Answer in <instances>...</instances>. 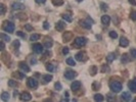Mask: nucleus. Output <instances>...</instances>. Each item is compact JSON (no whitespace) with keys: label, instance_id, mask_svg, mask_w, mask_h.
<instances>
[{"label":"nucleus","instance_id":"1","mask_svg":"<svg viewBox=\"0 0 136 102\" xmlns=\"http://www.w3.org/2000/svg\"><path fill=\"white\" fill-rule=\"evenodd\" d=\"M2 29L4 32H7V33H13L14 32V29H15V27H14V24L13 22H11V21H5L3 26H2Z\"/></svg>","mask_w":136,"mask_h":102},{"label":"nucleus","instance_id":"2","mask_svg":"<svg viewBox=\"0 0 136 102\" xmlns=\"http://www.w3.org/2000/svg\"><path fill=\"white\" fill-rule=\"evenodd\" d=\"M110 88L112 89L113 92L119 93V92H121V90H122V84L118 81H114L110 84Z\"/></svg>","mask_w":136,"mask_h":102},{"label":"nucleus","instance_id":"3","mask_svg":"<svg viewBox=\"0 0 136 102\" xmlns=\"http://www.w3.org/2000/svg\"><path fill=\"white\" fill-rule=\"evenodd\" d=\"M87 43V39L85 37H78L75 39V45L78 47H82V46H85Z\"/></svg>","mask_w":136,"mask_h":102},{"label":"nucleus","instance_id":"4","mask_svg":"<svg viewBox=\"0 0 136 102\" xmlns=\"http://www.w3.org/2000/svg\"><path fill=\"white\" fill-rule=\"evenodd\" d=\"M43 45L40 44V43H35L33 45V51L37 54H41L43 52Z\"/></svg>","mask_w":136,"mask_h":102},{"label":"nucleus","instance_id":"5","mask_svg":"<svg viewBox=\"0 0 136 102\" xmlns=\"http://www.w3.org/2000/svg\"><path fill=\"white\" fill-rule=\"evenodd\" d=\"M92 22L93 20L91 19H86V20H83V21H80V25L84 28H86V29H91V27H92Z\"/></svg>","mask_w":136,"mask_h":102},{"label":"nucleus","instance_id":"6","mask_svg":"<svg viewBox=\"0 0 136 102\" xmlns=\"http://www.w3.org/2000/svg\"><path fill=\"white\" fill-rule=\"evenodd\" d=\"M28 86L32 89H35L38 87V81L34 78H29L28 79Z\"/></svg>","mask_w":136,"mask_h":102},{"label":"nucleus","instance_id":"7","mask_svg":"<svg viewBox=\"0 0 136 102\" xmlns=\"http://www.w3.org/2000/svg\"><path fill=\"white\" fill-rule=\"evenodd\" d=\"M65 77L67 78V79H69V80H73L74 78H76L77 77V73L74 71H71V70H69V71H66V72H65Z\"/></svg>","mask_w":136,"mask_h":102},{"label":"nucleus","instance_id":"8","mask_svg":"<svg viewBox=\"0 0 136 102\" xmlns=\"http://www.w3.org/2000/svg\"><path fill=\"white\" fill-rule=\"evenodd\" d=\"M32 99V96L29 92H23L21 94V100L23 101H30Z\"/></svg>","mask_w":136,"mask_h":102},{"label":"nucleus","instance_id":"9","mask_svg":"<svg viewBox=\"0 0 136 102\" xmlns=\"http://www.w3.org/2000/svg\"><path fill=\"white\" fill-rule=\"evenodd\" d=\"M11 7H12L13 10H22V9H25V5L20 2H13Z\"/></svg>","mask_w":136,"mask_h":102},{"label":"nucleus","instance_id":"10","mask_svg":"<svg viewBox=\"0 0 136 102\" xmlns=\"http://www.w3.org/2000/svg\"><path fill=\"white\" fill-rule=\"evenodd\" d=\"M55 28L57 31H64V29L66 28V22H64L63 20H59V21L56 22Z\"/></svg>","mask_w":136,"mask_h":102},{"label":"nucleus","instance_id":"11","mask_svg":"<svg viewBox=\"0 0 136 102\" xmlns=\"http://www.w3.org/2000/svg\"><path fill=\"white\" fill-rule=\"evenodd\" d=\"M80 88H81V82H79V81H75L71 85V89L73 91H77V90H79Z\"/></svg>","mask_w":136,"mask_h":102},{"label":"nucleus","instance_id":"12","mask_svg":"<svg viewBox=\"0 0 136 102\" xmlns=\"http://www.w3.org/2000/svg\"><path fill=\"white\" fill-rule=\"evenodd\" d=\"M128 87H129V89H130V90H131V92L136 93V79H134L133 81H131V82L129 83Z\"/></svg>","mask_w":136,"mask_h":102},{"label":"nucleus","instance_id":"13","mask_svg":"<svg viewBox=\"0 0 136 102\" xmlns=\"http://www.w3.org/2000/svg\"><path fill=\"white\" fill-rule=\"evenodd\" d=\"M101 22H102L104 26H109L111 22V18L109 15H102L101 16Z\"/></svg>","mask_w":136,"mask_h":102},{"label":"nucleus","instance_id":"14","mask_svg":"<svg viewBox=\"0 0 136 102\" xmlns=\"http://www.w3.org/2000/svg\"><path fill=\"white\" fill-rule=\"evenodd\" d=\"M121 99L125 101H130L131 100V94L129 92H123V94L121 95Z\"/></svg>","mask_w":136,"mask_h":102},{"label":"nucleus","instance_id":"15","mask_svg":"<svg viewBox=\"0 0 136 102\" xmlns=\"http://www.w3.org/2000/svg\"><path fill=\"white\" fill-rule=\"evenodd\" d=\"M20 67H21V70L24 71L25 72H29L30 71V67H29V65L26 63V62H21V63H20Z\"/></svg>","mask_w":136,"mask_h":102},{"label":"nucleus","instance_id":"16","mask_svg":"<svg viewBox=\"0 0 136 102\" xmlns=\"http://www.w3.org/2000/svg\"><path fill=\"white\" fill-rule=\"evenodd\" d=\"M120 45L122 47H127L128 45H129V40L127 38H125V37H121V39H120Z\"/></svg>","mask_w":136,"mask_h":102},{"label":"nucleus","instance_id":"17","mask_svg":"<svg viewBox=\"0 0 136 102\" xmlns=\"http://www.w3.org/2000/svg\"><path fill=\"white\" fill-rule=\"evenodd\" d=\"M85 54L84 52H79V53H77L76 54V56H75V58L78 60V61H82V60H85Z\"/></svg>","mask_w":136,"mask_h":102},{"label":"nucleus","instance_id":"18","mask_svg":"<svg viewBox=\"0 0 136 102\" xmlns=\"http://www.w3.org/2000/svg\"><path fill=\"white\" fill-rule=\"evenodd\" d=\"M63 39L65 42H69L71 39H72V33L71 32H66V34H64Z\"/></svg>","mask_w":136,"mask_h":102},{"label":"nucleus","instance_id":"19","mask_svg":"<svg viewBox=\"0 0 136 102\" xmlns=\"http://www.w3.org/2000/svg\"><path fill=\"white\" fill-rule=\"evenodd\" d=\"M9 93L8 92H2V94H1V99L3 100V101H8L9 100Z\"/></svg>","mask_w":136,"mask_h":102},{"label":"nucleus","instance_id":"20","mask_svg":"<svg viewBox=\"0 0 136 102\" xmlns=\"http://www.w3.org/2000/svg\"><path fill=\"white\" fill-rule=\"evenodd\" d=\"M115 59H116V55H115V53H110L109 55L106 56V60L109 61V62L114 61Z\"/></svg>","mask_w":136,"mask_h":102},{"label":"nucleus","instance_id":"21","mask_svg":"<svg viewBox=\"0 0 136 102\" xmlns=\"http://www.w3.org/2000/svg\"><path fill=\"white\" fill-rule=\"evenodd\" d=\"M51 1L54 6H60L64 4V0H51Z\"/></svg>","mask_w":136,"mask_h":102},{"label":"nucleus","instance_id":"22","mask_svg":"<svg viewBox=\"0 0 136 102\" xmlns=\"http://www.w3.org/2000/svg\"><path fill=\"white\" fill-rule=\"evenodd\" d=\"M43 81L45 83H48L50 81H52V76L51 75H45V76H43Z\"/></svg>","mask_w":136,"mask_h":102},{"label":"nucleus","instance_id":"23","mask_svg":"<svg viewBox=\"0 0 136 102\" xmlns=\"http://www.w3.org/2000/svg\"><path fill=\"white\" fill-rule=\"evenodd\" d=\"M103 99L104 98H103V96L101 94H95L94 95V100L95 101H99L100 102V101H103Z\"/></svg>","mask_w":136,"mask_h":102},{"label":"nucleus","instance_id":"24","mask_svg":"<svg viewBox=\"0 0 136 102\" xmlns=\"http://www.w3.org/2000/svg\"><path fill=\"white\" fill-rule=\"evenodd\" d=\"M67 63L69 64V65H71V66H75V65H76V61L74 60V58L70 57V58L67 59Z\"/></svg>","mask_w":136,"mask_h":102},{"label":"nucleus","instance_id":"25","mask_svg":"<svg viewBox=\"0 0 136 102\" xmlns=\"http://www.w3.org/2000/svg\"><path fill=\"white\" fill-rule=\"evenodd\" d=\"M0 37H1V39H2V40L3 41H5V42H9L10 40H11V39H10V37L9 36H7V35H5V34H1V35H0Z\"/></svg>","mask_w":136,"mask_h":102},{"label":"nucleus","instance_id":"26","mask_svg":"<svg viewBox=\"0 0 136 102\" xmlns=\"http://www.w3.org/2000/svg\"><path fill=\"white\" fill-rule=\"evenodd\" d=\"M121 60H122L123 63H127V62L130 60L128 54H123V55H122V59H121Z\"/></svg>","mask_w":136,"mask_h":102},{"label":"nucleus","instance_id":"27","mask_svg":"<svg viewBox=\"0 0 136 102\" xmlns=\"http://www.w3.org/2000/svg\"><path fill=\"white\" fill-rule=\"evenodd\" d=\"M63 19L66 20V21H69V22H71L72 20H73V19H72V16L70 15V14H63Z\"/></svg>","mask_w":136,"mask_h":102},{"label":"nucleus","instance_id":"28","mask_svg":"<svg viewBox=\"0 0 136 102\" xmlns=\"http://www.w3.org/2000/svg\"><path fill=\"white\" fill-rule=\"evenodd\" d=\"M39 38H40V35H38V34H33L30 37V40L31 41H37V40H39Z\"/></svg>","mask_w":136,"mask_h":102},{"label":"nucleus","instance_id":"29","mask_svg":"<svg viewBox=\"0 0 136 102\" xmlns=\"http://www.w3.org/2000/svg\"><path fill=\"white\" fill-rule=\"evenodd\" d=\"M52 41H51V39H49V41H46L44 43V46H45V48H51V46H52Z\"/></svg>","mask_w":136,"mask_h":102},{"label":"nucleus","instance_id":"30","mask_svg":"<svg viewBox=\"0 0 136 102\" xmlns=\"http://www.w3.org/2000/svg\"><path fill=\"white\" fill-rule=\"evenodd\" d=\"M46 70H47L48 71H50V72H52V71H54V66H53V64H51V63L46 64Z\"/></svg>","mask_w":136,"mask_h":102},{"label":"nucleus","instance_id":"31","mask_svg":"<svg viewBox=\"0 0 136 102\" xmlns=\"http://www.w3.org/2000/svg\"><path fill=\"white\" fill-rule=\"evenodd\" d=\"M111 71L110 66L106 65V64L102 65V67H101V72H106V71Z\"/></svg>","mask_w":136,"mask_h":102},{"label":"nucleus","instance_id":"32","mask_svg":"<svg viewBox=\"0 0 136 102\" xmlns=\"http://www.w3.org/2000/svg\"><path fill=\"white\" fill-rule=\"evenodd\" d=\"M8 86L9 87H16V86H18V83H16V81L9 80L8 81Z\"/></svg>","mask_w":136,"mask_h":102},{"label":"nucleus","instance_id":"33","mask_svg":"<svg viewBox=\"0 0 136 102\" xmlns=\"http://www.w3.org/2000/svg\"><path fill=\"white\" fill-rule=\"evenodd\" d=\"M4 13H5V5L3 3H1L0 4V14L4 15Z\"/></svg>","mask_w":136,"mask_h":102},{"label":"nucleus","instance_id":"34","mask_svg":"<svg viewBox=\"0 0 136 102\" xmlns=\"http://www.w3.org/2000/svg\"><path fill=\"white\" fill-rule=\"evenodd\" d=\"M110 37H111L112 39H116V38H118V34H117V32H115V31L110 32Z\"/></svg>","mask_w":136,"mask_h":102},{"label":"nucleus","instance_id":"35","mask_svg":"<svg viewBox=\"0 0 136 102\" xmlns=\"http://www.w3.org/2000/svg\"><path fill=\"white\" fill-rule=\"evenodd\" d=\"M63 89V86H61V84L59 82L55 83V90H57V91H60V90Z\"/></svg>","mask_w":136,"mask_h":102},{"label":"nucleus","instance_id":"36","mask_svg":"<svg viewBox=\"0 0 136 102\" xmlns=\"http://www.w3.org/2000/svg\"><path fill=\"white\" fill-rule=\"evenodd\" d=\"M13 76L14 77H19V78H21V79H23V78H25V75L23 72H20V71H16V73H13Z\"/></svg>","mask_w":136,"mask_h":102},{"label":"nucleus","instance_id":"37","mask_svg":"<svg viewBox=\"0 0 136 102\" xmlns=\"http://www.w3.org/2000/svg\"><path fill=\"white\" fill-rule=\"evenodd\" d=\"M130 18H131L133 20H136V10L131 11V13H130Z\"/></svg>","mask_w":136,"mask_h":102},{"label":"nucleus","instance_id":"38","mask_svg":"<svg viewBox=\"0 0 136 102\" xmlns=\"http://www.w3.org/2000/svg\"><path fill=\"white\" fill-rule=\"evenodd\" d=\"M100 6H101V9H102L103 11H106L107 10V8H109V6L105 4V3H103V2H101L100 3Z\"/></svg>","mask_w":136,"mask_h":102},{"label":"nucleus","instance_id":"39","mask_svg":"<svg viewBox=\"0 0 136 102\" xmlns=\"http://www.w3.org/2000/svg\"><path fill=\"white\" fill-rule=\"evenodd\" d=\"M25 29H26L27 31L30 32V31H33V27H32L30 24H26V25H25Z\"/></svg>","mask_w":136,"mask_h":102},{"label":"nucleus","instance_id":"40","mask_svg":"<svg viewBox=\"0 0 136 102\" xmlns=\"http://www.w3.org/2000/svg\"><path fill=\"white\" fill-rule=\"evenodd\" d=\"M43 28L45 30H48L49 28H50V25H49V22L48 21H44V24H43Z\"/></svg>","mask_w":136,"mask_h":102},{"label":"nucleus","instance_id":"41","mask_svg":"<svg viewBox=\"0 0 136 102\" xmlns=\"http://www.w3.org/2000/svg\"><path fill=\"white\" fill-rule=\"evenodd\" d=\"M130 53H131V55L133 56L134 58H136V49H134V48H132L131 50H130Z\"/></svg>","mask_w":136,"mask_h":102},{"label":"nucleus","instance_id":"42","mask_svg":"<svg viewBox=\"0 0 136 102\" xmlns=\"http://www.w3.org/2000/svg\"><path fill=\"white\" fill-rule=\"evenodd\" d=\"M16 35H18V36H20V37H22V38H26V34H24V33H23V32H16Z\"/></svg>","mask_w":136,"mask_h":102},{"label":"nucleus","instance_id":"43","mask_svg":"<svg viewBox=\"0 0 136 102\" xmlns=\"http://www.w3.org/2000/svg\"><path fill=\"white\" fill-rule=\"evenodd\" d=\"M70 52V49H69V47H64V49H63V53L66 55V54H68Z\"/></svg>","mask_w":136,"mask_h":102},{"label":"nucleus","instance_id":"44","mask_svg":"<svg viewBox=\"0 0 136 102\" xmlns=\"http://www.w3.org/2000/svg\"><path fill=\"white\" fill-rule=\"evenodd\" d=\"M18 18H19V19H27V16H26V14L20 13V14H18Z\"/></svg>","mask_w":136,"mask_h":102},{"label":"nucleus","instance_id":"45","mask_svg":"<svg viewBox=\"0 0 136 102\" xmlns=\"http://www.w3.org/2000/svg\"><path fill=\"white\" fill-rule=\"evenodd\" d=\"M31 63H32V64H36V63H37V59H36L35 57H32V58H31Z\"/></svg>","mask_w":136,"mask_h":102},{"label":"nucleus","instance_id":"46","mask_svg":"<svg viewBox=\"0 0 136 102\" xmlns=\"http://www.w3.org/2000/svg\"><path fill=\"white\" fill-rule=\"evenodd\" d=\"M35 1H36L38 4H43V3L46 2V0H35Z\"/></svg>","mask_w":136,"mask_h":102},{"label":"nucleus","instance_id":"47","mask_svg":"<svg viewBox=\"0 0 136 102\" xmlns=\"http://www.w3.org/2000/svg\"><path fill=\"white\" fill-rule=\"evenodd\" d=\"M129 3L131 4V5H133V6H135V5H136V1H135V0H129Z\"/></svg>","mask_w":136,"mask_h":102},{"label":"nucleus","instance_id":"48","mask_svg":"<svg viewBox=\"0 0 136 102\" xmlns=\"http://www.w3.org/2000/svg\"><path fill=\"white\" fill-rule=\"evenodd\" d=\"M0 49H1L2 51L5 49V45H4V42L3 41H1V48H0Z\"/></svg>","mask_w":136,"mask_h":102},{"label":"nucleus","instance_id":"49","mask_svg":"<svg viewBox=\"0 0 136 102\" xmlns=\"http://www.w3.org/2000/svg\"><path fill=\"white\" fill-rule=\"evenodd\" d=\"M77 1H78V2H82V1H83V0H77Z\"/></svg>","mask_w":136,"mask_h":102}]
</instances>
